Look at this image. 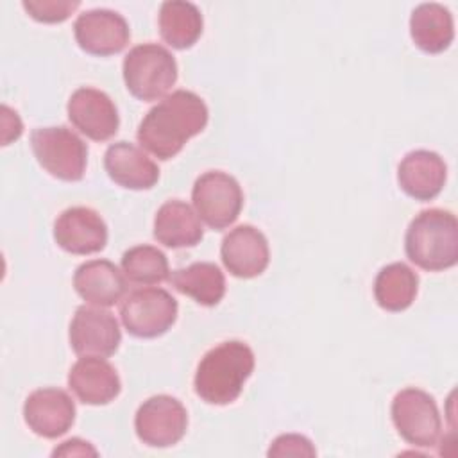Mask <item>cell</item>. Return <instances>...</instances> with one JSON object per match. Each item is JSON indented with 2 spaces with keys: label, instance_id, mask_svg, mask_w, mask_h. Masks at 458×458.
<instances>
[{
  "label": "cell",
  "instance_id": "2e32d148",
  "mask_svg": "<svg viewBox=\"0 0 458 458\" xmlns=\"http://www.w3.org/2000/svg\"><path fill=\"white\" fill-rule=\"evenodd\" d=\"M68 386L81 403L91 406L111 403L122 390L116 369L100 356L79 358L68 372Z\"/></svg>",
  "mask_w": 458,
  "mask_h": 458
},
{
  "label": "cell",
  "instance_id": "4316f807",
  "mask_svg": "<svg viewBox=\"0 0 458 458\" xmlns=\"http://www.w3.org/2000/svg\"><path fill=\"white\" fill-rule=\"evenodd\" d=\"M268 456H315L317 451L310 438L297 433L279 435L268 447Z\"/></svg>",
  "mask_w": 458,
  "mask_h": 458
},
{
  "label": "cell",
  "instance_id": "cb8c5ba5",
  "mask_svg": "<svg viewBox=\"0 0 458 458\" xmlns=\"http://www.w3.org/2000/svg\"><path fill=\"white\" fill-rule=\"evenodd\" d=\"M419 288L417 274L404 263L383 267L374 279V299L386 311H404L415 301Z\"/></svg>",
  "mask_w": 458,
  "mask_h": 458
},
{
  "label": "cell",
  "instance_id": "ac0fdd59",
  "mask_svg": "<svg viewBox=\"0 0 458 458\" xmlns=\"http://www.w3.org/2000/svg\"><path fill=\"white\" fill-rule=\"evenodd\" d=\"M104 168L111 181L127 190H150L159 179L157 165L129 141H116L107 147Z\"/></svg>",
  "mask_w": 458,
  "mask_h": 458
},
{
  "label": "cell",
  "instance_id": "7a4b0ae2",
  "mask_svg": "<svg viewBox=\"0 0 458 458\" xmlns=\"http://www.w3.org/2000/svg\"><path fill=\"white\" fill-rule=\"evenodd\" d=\"M254 370V352L240 340H227L209 349L199 361L193 388L208 404L234 403Z\"/></svg>",
  "mask_w": 458,
  "mask_h": 458
},
{
  "label": "cell",
  "instance_id": "7c38bea8",
  "mask_svg": "<svg viewBox=\"0 0 458 458\" xmlns=\"http://www.w3.org/2000/svg\"><path fill=\"white\" fill-rule=\"evenodd\" d=\"M68 120L93 141L113 138L120 125V116L111 97L97 88H79L68 98Z\"/></svg>",
  "mask_w": 458,
  "mask_h": 458
},
{
  "label": "cell",
  "instance_id": "603a6c76",
  "mask_svg": "<svg viewBox=\"0 0 458 458\" xmlns=\"http://www.w3.org/2000/svg\"><path fill=\"white\" fill-rule=\"evenodd\" d=\"M202 14L199 7L184 0H168L159 9V34L166 45L186 50L202 34Z\"/></svg>",
  "mask_w": 458,
  "mask_h": 458
},
{
  "label": "cell",
  "instance_id": "e0dca14e",
  "mask_svg": "<svg viewBox=\"0 0 458 458\" xmlns=\"http://www.w3.org/2000/svg\"><path fill=\"white\" fill-rule=\"evenodd\" d=\"M447 177V166L444 159L431 150L408 152L397 168V182L401 190L420 202L435 199Z\"/></svg>",
  "mask_w": 458,
  "mask_h": 458
},
{
  "label": "cell",
  "instance_id": "8992f818",
  "mask_svg": "<svg viewBox=\"0 0 458 458\" xmlns=\"http://www.w3.org/2000/svg\"><path fill=\"white\" fill-rule=\"evenodd\" d=\"M191 200L197 216L211 229L222 231L236 222L243 208L240 182L220 170H209L197 177Z\"/></svg>",
  "mask_w": 458,
  "mask_h": 458
},
{
  "label": "cell",
  "instance_id": "7402d4cb",
  "mask_svg": "<svg viewBox=\"0 0 458 458\" xmlns=\"http://www.w3.org/2000/svg\"><path fill=\"white\" fill-rule=\"evenodd\" d=\"M168 279L177 292L191 297L200 306H216L225 293V277L209 261H197L177 268Z\"/></svg>",
  "mask_w": 458,
  "mask_h": 458
},
{
  "label": "cell",
  "instance_id": "9a60e30c",
  "mask_svg": "<svg viewBox=\"0 0 458 458\" xmlns=\"http://www.w3.org/2000/svg\"><path fill=\"white\" fill-rule=\"evenodd\" d=\"M220 256L229 274L240 279H252L268 267L270 250L267 236L258 227L242 224L224 236Z\"/></svg>",
  "mask_w": 458,
  "mask_h": 458
},
{
  "label": "cell",
  "instance_id": "6da1fadb",
  "mask_svg": "<svg viewBox=\"0 0 458 458\" xmlns=\"http://www.w3.org/2000/svg\"><path fill=\"white\" fill-rule=\"evenodd\" d=\"M208 118V106L197 93L177 89L148 109L138 125L136 138L145 150L166 161L204 131Z\"/></svg>",
  "mask_w": 458,
  "mask_h": 458
},
{
  "label": "cell",
  "instance_id": "d6986e66",
  "mask_svg": "<svg viewBox=\"0 0 458 458\" xmlns=\"http://www.w3.org/2000/svg\"><path fill=\"white\" fill-rule=\"evenodd\" d=\"M75 292L89 304L107 308L122 301L127 292L125 276L107 259H91L77 267L73 274Z\"/></svg>",
  "mask_w": 458,
  "mask_h": 458
},
{
  "label": "cell",
  "instance_id": "ffe728a7",
  "mask_svg": "<svg viewBox=\"0 0 458 458\" xmlns=\"http://www.w3.org/2000/svg\"><path fill=\"white\" fill-rule=\"evenodd\" d=\"M204 236L200 218L182 200H166L154 216V238L170 249L195 247Z\"/></svg>",
  "mask_w": 458,
  "mask_h": 458
},
{
  "label": "cell",
  "instance_id": "484cf974",
  "mask_svg": "<svg viewBox=\"0 0 458 458\" xmlns=\"http://www.w3.org/2000/svg\"><path fill=\"white\" fill-rule=\"evenodd\" d=\"M23 9L41 23H61L79 9V0H23Z\"/></svg>",
  "mask_w": 458,
  "mask_h": 458
},
{
  "label": "cell",
  "instance_id": "8fae6325",
  "mask_svg": "<svg viewBox=\"0 0 458 458\" xmlns=\"http://www.w3.org/2000/svg\"><path fill=\"white\" fill-rule=\"evenodd\" d=\"M77 45L91 55H113L122 52L131 38L127 20L111 9H89L73 23Z\"/></svg>",
  "mask_w": 458,
  "mask_h": 458
},
{
  "label": "cell",
  "instance_id": "5bb4252c",
  "mask_svg": "<svg viewBox=\"0 0 458 458\" xmlns=\"http://www.w3.org/2000/svg\"><path fill=\"white\" fill-rule=\"evenodd\" d=\"M23 419L32 433L43 438L64 435L75 420V404L61 388H38L23 403Z\"/></svg>",
  "mask_w": 458,
  "mask_h": 458
},
{
  "label": "cell",
  "instance_id": "ba28073f",
  "mask_svg": "<svg viewBox=\"0 0 458 458\" xmlns=\"http://www.w3.org/2000/svg\"><path fill=\"white\" fill-rule=\"evenodd\" d=\"M177 301L163 288H138L120 304L123 327L136 338L165 335L177 318Z\"/></svg>",
  "mask_w": 458,
  "mask_h": 458
},
{
  "label": "cell",
  "instance_id": "d4e9b609",
  "mask_svg": "<svg viewBox=\"0 0 458 458\" xmlns=\"http://www.w3.org/2000/svg\"><path fill=\"white\" fill-rule=\"evenodd\" d=\"M123 276L136 284L150 286L168 279V259L163 250L152 245H136L122 256Z\"/></svg>",
  "mask_w": 458,
  "mask_h": 458
},
{
  "label": "cell",
  "instance_id": "277c9868",
  "mask_svg": "<svg viewBox=\"0 0 458 458\" xmlns=\"http://www.w3.org/2000/svg\"><path fill=\"white\" fill-rule=\"evenodd\" d=\"M122 73L125 88L132 97L152 102L163 98L175 84L177 63L163 45L143 43L129 50Z\"/></svg>",
  "mask_w": 458,
  "mask_h": 458
},
{
  "label": "cell",
  "instance_id": "3957f363",
  "mask_svg": "<svg viewBox=\"0 0 458 458\" xmlns=\"http://www.w3.org/2000/svg\"><path fill=\"white\" fill-rule=\"evenodd\" d=\"M404 250L411 263L428 272L454 267L458 261L456 216L440 208L420 211L406 229Z\"/></svg>",
  "mask_w": 458,
  "mask_h": 458
},
{
  "label": "cell",
  "instance_id": "9c48e42d",
  "mask_svg": "<svg viewBox=\"0 0 458 458\" xmlns=\"http://www.w3.org/2000/svg\"><path fill=\"white\" fill-rule=\"evenodd\" d=\"M188 428V413L181 401L172 395H152L138 408L134 429L138 438L150 447L177 444Z\"/></svg>",
  "mask_w": 458,
  "mask_h": 458
},
{
  "label": "cell",
  "instance_id": "83f0119b",
  "mask_svg": "<svg viewBox=\"0 0 458 458\" xmlns=\"http://www.w3.org/2000/svg\"><path fill=\"white\" fill-rule=\"evenodd\" d=\"M97 449L81 438H70L52 451V456H97Z\"/></svg>",
  "mask_w": 458,
  "mask_h": 458
},
{
  "label": "cell",
  "instance_id": "52a82bcc",
  "mask_svg": "<svg viewBox=\"0 0 458 458\" xmlns=\"http://www.w3.org/2000/svg\"><path fill=\"white\" fill-rule=\"evenodd\" d=\"M392 422L403 440L415 447L437 445L442 419L435 399L420 388H404L392 401Z\"/></svg>",
  "mask_w": 458,
  "mask_h": 458
},
{
  "label": "cell",
  "instance_id": "44dd1931",
  "mask_svg": "<svg viewBox=\"0 0 458 458\" xmlns=\"http://www.w3.org/2000/svg\"><path fill=\"white\" fill-rule=\"evenodd\" d=\"M410 36L426 54H440L447 50L454 39L451 11L437 2L417 5L410 16Z\"/></svg>",
  "mask_w": 458,
  "mask_h": 458
},
{
  "label": "cell",
  "instance_id": "30bf717a",
  "mask_svg": "<svg viewBox=\"0 0 458 458\" xmlns=\"http://www.w3.org/2000/svg\"><path fill=\"white\" fill-rule=\"evenodd\" d=\"M68 338L75 354L107 358L116 352L122 331L118 320L107 310L79 306L70 322Z\"/></svg>",
  "mask_w": 458,
  "mask_h": 458
},
{
  "label": "cell",
  "instance_id": "4fadbf2b",
  "mask_svg": "<svg viewBox=\"0 0 458 458\" xmlns=\"http://www.w3.org/2000/svg\"><path fill=\"white\" fill-rule=\"evenodd\" d=\"M54 240L70 254L86 256L100 252L107 243V225L95 209L73 206L55 218Z\"/></svg>",
  "mask_w": 458,
  "mask_h": 458
},
{
  "label": "cell",
  "instance_id": "5b68a950",
  "mask_svg": "<svg viewBox=\"0 0 458 458\" xmlns=\"http://www.w3.org/2000/svg\"><path fill=\"white\" fill-rule=\"evenodd\" d=\"M38 163L54 177L68 182L81 181L86 172L88 147L68 127H38L30 134Z\"/></svg>",
  "mask_w": 458,
  "mask_h": 458
}]
</instances>
